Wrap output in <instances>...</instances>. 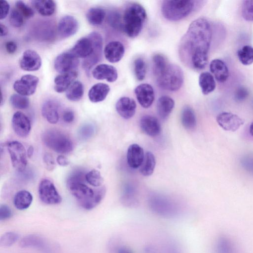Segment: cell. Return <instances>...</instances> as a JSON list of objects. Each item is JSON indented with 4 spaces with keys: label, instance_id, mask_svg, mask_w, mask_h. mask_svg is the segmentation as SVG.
<instances>
[{
    "label": "cell",
    "instance_id": "1",
    "mask_svg": "<svg viewBox=\"0 0 253 253\" xmlns=\"http://www.w3.org/2000/svg\"><path fill=\"white\" fill-rule=\"evenodd\" d=\"M211 37V27L207 19L199 18L194 20L179 44V56L183 64L197 70L204 69L208 62Z\"/></svg>",
    "mask_w": 253,
    "mask_h": 253
},
{
    "label": "cell",
    "instance_id": "2",
    "mask_svg": "<svg viewBox=\"0 0 253 253\" xmlns=\"http://www.w3.org/2000/svg\"><path fill=\"white\" fill-rule=\"evenodd\" d=\"M67 186L80 206L86 210L96 207L103 200L106 193L104 187L93 190L83 182H67Z\"/></svg>",
    "mask_w": 253,
    "mask_h": 253
},
{
    "label": "cell",
    "instance_id": "3",
    "mask_svg": "<svg viewBox=\"0 0 253 253\" xmlns=\"http://www.w3.org/2000/svg\"><path fill=\"white\" fill-rule=\"evenodd\" d=\"M153 71L158 85L165 90L177 91L183 84V73L177 65L168 62L159 68L153 69Z\"/></svg>",
    "mask_w": 253,
    "mask_h": 253
},
{
    "label": "cell",
    "instance_id": "4",
    "mask_svg": "<svg viewBox=\"0 0 253 253\" xmlns=\"http://www.w3.org/2000/svg\"><path fill=\"white\" fill-rule=\"evenodd\" d=\"M147 18L144 8L136 2L129 3L122 17V29L130 38L137 37L141 32Z\"/></svg>",
    "mask_w": 253,
    "mask_h": 253
},
{
    "label": "cell",
    "instance_id": "5",
    "mask_svg": "<svg viewBox=\"0 0 253 253\" xmlns=\"http://www.w3.org/2000/svg\"><path fill=\"white\" fill-rule=\"evenodd\" d=\"M198 1L192 0H164L161 6L162 14L169 21L181 20L195 9Z\"/></svg>",
    "mask_w": 253,
    "mask_h": 253
},
{
    "label": "cell",
    "instance_id": "6",
    "mask_svg": "<svg viewBox=\"0 0 253 253\" xmlns=\"http://www.w3.org/2000/svg\"><path fill=\"white\" fill-rule=\"evenodd\" d=\"M42 139L46 146L58 153L67 154L73 149V144L70 138L57 129L45 130L42 135Z\"/></svg>",
    "mask_w": 253,
    "mask_h": 253
},
{
    "label": "cell",
    "instance_id": "7",
    "mask_svg": "<svg viewBox=\"0 0 253 253\" xmlns=\"http://www.w3.org/2000/svg\"><path fill=\"white\" fill-rule=\"evenodd\" d=\"M88 37L92 42L93 48L91 54L83 62V67L87 74L92 67L101 60L103 47V39L99 33L93 32Z\"/></svg>",
    "mask_w": 253,
    "mask_h": 253
},
{
    "label": "cell",
    "instance_id": "8",
    "mask_svg": "<svg viewBox=\"0 0 253 253\" xmlns=\"http://www.w3.org/2000/svg\"><path fill=\"white\" fill-rule=\"evenodd\" d=\"M7 149L13 167L18 171H22L27 164V152L24 146L17 141L10 142Z\"/></svg>",
    "mask_w": 253,
    "mask_h": 253
},
{
    "label": "cell",
    "instance_id": "9",
    "mask_svg": "<svg viewBox=\"0 0 253 253\" xmlns=\"http://www.w3.org/2000/svg\"><path fill=\"white\" fill-rule=\"evenodd\" d=\"M40 199L47 205H56L62 201V198L57 191L54 184L49 179H43L39 186Z\"/></svg>",
    "mask_w": 253,
    "mask_h": 253
},
{
    "label": "cell",
    "instance_id": "10",
    "mask_svg": "<svg viewBox=\"0 0 253 253\" xmlns=\"http://www.w3.org/2000/svg\"><path fill=\"white\" fill-rule=\"evenodd\" d=\"M39 82V79L37 77L30 74L25 75L14 82L13 89L19 94L29 96L36 91Z\"/></svg>",
    "mask_w": 253,
    "mask_h": 253
},
{
    "label": "cell",
    "instance_id": "11",
    "mask_svg": "<svg viewBox=\"0 0 253 253\" xmlns=\"http://www.w3.org/2000/svg\"><path fill=\"white\" fill-rule=\"evenodd\" d=\"M79 63L78 58L68 51L57 56L54 66L56 71L62 74L74 71Z\"/></svg>",
    "mask_w": 253,
    "mask_h": 253
},
{
    "label": "cell",
    "instance_id": "12",
    "mask_svg": "<svg viewBox=\"0 0 253 253\" xmlns=\"http://www.w3.org/2000/svg\"><path fill=\"white\" fill-rule=\"evenodd\" d=\"M216 121L224 130L232 132L238 129L245 123L238 115L227 112L219 113L216 117Z\"/></svg>",
    "mask_w": 253,
    "mask_h": 253
},
{
    "label": "cell",
    "instance_id": "13",
    "mask_svg": "<svg viewBox=\"0 0 253 253\" xmlns=\"http://www.w3.org/2000/svg\"><path fill=\"white\" fill-rule=\"evenodd\" d=\"M12 127L19 137H27L31 130V125L29 118L21 112H15L11 120Z\"/></svg>",
    "mask_w": 253,
    "mask_h": 253
},
{
    "label": "cell",
    "instance_id": "14",
    "mask_svg": "<svg viewBox=\"0 0 253 253\" xmlns=\"http://www.w3.org/2000/svg\"><path fill=\"white\" fill-rule=\"evenodd\" d=\"M20 68L27 71L38 70L42 65V59L40 55L31 49L25 50L20 61Z\"/></svg>",
    "mask_w": 253,
    "mask_h": 253
},
{
    "label": "cell",
    "instance_id": "15",
    "mask_svg": "<svg viewBox=\"0 0 253 253\" xmlns=\"http://www.w3.org/2000/svg\"><path fill=\"white\" fill-rule=\"evenodd\" d=\"M134 93L138 102L144 108L150 107L154 101V90L149 84L138 85L135 88Z\"/></svg>",
    "mask_w": 253,
    "mask_h": 253
},
{
    "label": "cell",
    "instance_id": "16",
    "mask_svg": "<svg viewBox=\"0 0 253 253\" xmlns=\"http://www.w3.org/2000/svg\"><path fill=\"white\" fill-rule=\"evenodd\" d=\"M79 29V23L73 16L65 15L59 20L57 31L62 38H66L75 34Z\"/></svg>",
    "mask_w": 253,
    "mask_h": 253
},
{
    "label": "cell",
    "instance_id": "17",
    "mask_svg": "<svg viewBox=\"0 0 253 253\" xmlns=\"http://www.w3.org/2000/svg\"><path fill=\"white\" fill-rule=\"evenodd\" d=\"M92 75L94 78L98 80H105L112 83L116 81L118 78V72L115 67L112 65L101 64L95 67Z\"/></svg>",
    "mask_w": 253,
    "mask_h": 253
},
{
    "label": "cell",
    "instance_id": "18",
    "mask_svg": "<svg viewBox=\"0 0 253 253\" xmlns=\"http://www.w3.org/2000/svg\"><path fill=\"white\" fill-rule=\"evenodd\" d=\"M136 104L135 100L128 97L120 98L116 103V109L122 118L129 119L135 113Z\"/></svg>",
    "mask_w": 253,
    "mask_h": 253
},
{
    "label": "cell",
    "instance_id": "19",
    "mask_svg": "<svg viewBox=\"0 0 253 253\" xmlns=\"http://www.w3.org/2000/svg\"><path fill=\"white\" fill-rule=\"evenodd\" d=\"M106 59L111 63L120 61L125 53L123 44L119 41H112L109 42L104 50Z\"/></svg>",
    "mask_w": 253,
    "mask_h": 253
},
{
    "label": "cell",
    "instance_id": "20",
    "mask_svg": "<svg viewBox=\"0 0 253 253\" xmlns=\"http://www.w3.org/2000/svg\"><path fill=\"white\" fill-rule=\"evenodd\" d=\"M140 126L146 134L154 137L158 136L161 131V126L157 118L145 115L140 120Z\"/></svg>",
    "mask_w": 253,
    "mask_h": 253
},
{
    "label": "cell",
    "instance_id": "21",
    "mask_svg": "<svg viewBox=\"0 0 253 253\" xmlns=\"http://www.w3.org/2000/svg\"><path fill=\"white\" fill-rule=\"evenodd\" d=\"M93 48L92 42L87 36L86 38H83L79 40L69 51L77 58H86L91 54Z\"/></svg>",
    "mask_w": 253,
    "mask_h": 253
},
{
    "label": "cell",
    "instance_id": "22",
    "mask_svg": "<svg viewBox=\"0 0 253 253\" xmlns=\"http://www.w3.org/2000/svg\"><path fill=\"white\" fill-rule=\"evenodd\" d=\"M144 153L143 148L137 144L130 145L127 149L126 158L128 166L132 169L140 167L144 159Z\"/></svg>",
    "mask_w": 253,
    "mask_h": 253
},
{
    "label": "cell",
    "instance_id": "23",
    "mask_svg": "<svg viewBox=\"0 0 253 253\" xmlns=\"http://www.w3.org/2000/svg\"><path fill=\"white\" fill-rule=\"evenodd\" d=\"M214 253H239L236 245L229 236L222 235L216 240Z\"/></svg>",
    "mask_w": 253,
    "mask_h": 253
},
{
    "label": "cell",
    "instance_id": "24",
    "mask_svg": "<svg viewBox=\"0 0 253 253\" xmlns=\"http://www.w3.org/2000/svg\"><path fill=\"white\" fill-rule=\"evenodd\" d=\"M210 69L216 80L220 83L225 82L229 76L227 66L220 59L212 60L210 63Z\"/></svg>",
    "mask_w": 253,
    "mask_h": 253
},
{
    "label": "cell",
    "instance_id": "25",
    "mask_svg": "<svg viewBox=\"0 0 253 253\" xmlns=\"http://www.w3.org/2000/svg\"><path fill=\"white\" fill-rule=\"evenodd\" d=\"M75 71L62 74L56 76L54 80V89L58 93H62L69 88L77 77Z\"/></svg>",
    "mask_w": 253,
    "mask_h": 253
},
{
    "label": "cell",
    "instance_id": "26",
    "mask_svg": "<svg viewBox=\"0 0 253 253\" xmlns=\"http://www.w3.org/2000/svg\"><path fill=\"white\" fill-rule=\"evenodd\" d=\"M42 114L50 124H56L59 120L57 103L52 100H48L45 101L42 107Z\"/></svg>",
    "mask_w": 253,
    "mask_h": 253
},
{
    "label": "cell",
    "instance_id": "27",
    "mask_svg": "<svg viewBox=\"0 0 253 253\" xmlns=\"http://www.w3.org/2000/svg\"><path fill=\"white\" fill-rule=\"evenodd\" d=\"M109 86L104 83L94 84L89 89L88 93L90 101L97 103L103 101L110 91Z\"/></svg>",
    "mask_w": 253,
    "mask_h": 253
},
{
    "label": "cell",
    "instance_id": "28",
    "mask_svg": "<svg viewBox=\"0 0 253 253\" xmlns=\"http://www.w3.org/2000/svg\"><path fill=\"white\" fill-rule=\"evenodd\" d=\"M174 106V101L169 96L164 95L160 97L157 103L158 115L162 119H167L171 113Z\"/></svg>",
    "mask_w": 253,
    "mask_h": 253
},
{
    "label": "cell",
    "instance_id": "29",
    "mask_svg": "<svg viewBox=\"0 0 253 253\" xmlns=\"http://www.w3.org/2000/svg\"><path fill=\"white\" fill-rule=\"evenodd\" d=\"M33 199V196L30 192L25 190H20L14 196V205L19 210H26L31 205Z\"/></svg>",
    "mask_w": 253,
    "mask_h": 253
},
{
    "label": "cell",
    "instance_id": "30",
    "mask_svg": "<svg viewBox=\"0 0 253 253\" xmlns=\"http://www.w3.org/2000/svg\"><path fill=\"white\" fill-rule=\"evenodd\" d=\"M199 84L203 94L207 95L215 88L216 83L212 75L209 72L202 73L199 77Z\"/></svg>",
    "mask_w": 253,
    "mask_h": 253
},
{
    "label": "cell",
    "instance_id": "31",
    "mask_svg": "<svg viewBox=\"0 0 253 253\" xmlns=\"http://www.w3.org/2000/svg\"><path fill=\"white\" fill-rule=\"evenodd\" d=\"M33 5L41 15L44 16L52 15L55 12V3L52 0H35Z\"/></svg>",
    "mask_w": 253,
    "mask_h": 253
},
{
    "label": "cell",
    "instance_id": "32",
    "mask_svg": "<svg viewBox=\"0 0 253 253\" xmlns=\"http://www.w3.org/2000/svg\"><path fill=\"white\" fill-rule=\"evenodd\" d=\"M181 121L182 126L187 129H194L197 125L196 117L193 109L190 106L183 107L181 114Z\"/></svg>",
    "mask_w": 253,
    "mask_h": 253
},
{
    "label": "cell",
    "instance_id": "33",
    "mask_svg": "<svg viewBox=\"0 0 253 253\" xmlns=\"http://www.w3.org/2000/svg\"><path fill=\"white\" fill-rule=\"evenodd\" d=\"M155 166L156 159L154 155L151 152L148 151L145 153L139 171L144 176H150L153 173Z\"/></svg>",
    "mask_w": 253,
    "mask_h": 253
},
{
    "label": "cell",
    "instance_id": "34",
    "mask_svg": "<svg viewBox=\"0 0 253 253\" xmlns=\"http://www.w3.org/2000/svg\"><path fill=\"white\" fill-rule=\"evenodd\" d=\"M105 11L98 7H92L87 12L86 17L88 22L92 25L98 26L101 25L105 17Z\"/></svg>",
    "mask_w": 253,
    "mask_h": 253
},
{
    "label": "cell",
    "instance_id": "35",
    "mask_svg": "<svg viewBox=\"0 0 253 253\" xmlns=\"http://www.w3.org/2000/svg\"><path fill=\"white\" fill-rule=\"evenodd\" d=\"M84 92V86L82 83L80 81H76L67 89L66 96L70 101H77L82 98Z\"/></svg>",
    "mask_w": 253,
    "mask_h": 253
},
{
    "label": "cell",
    "instance_id": "36",
    "mask_svg": "<svg viewBox=\"0 0 253 253\" xmlns=\"http://www.w3.org/2000/svg\"><path fill=\"white\" fill-rule=\"evenodd\" d=\"M19 245L22 248H41L44 245V240L42 238L37 235H29L23 238Z\"/></svg>",
    "mask_w": 253,
    "mask_h": 253
},
{
    "label": "cell",
    "instance_id": "37",
    "mask_svg": "<svg viewBox=\"0 0 253 253\" xmlns=\"http://www.w3.org/2000/svg\"><path fill=\"white\" fill-rule=\"evenodd\" d=\"M237 56L242 64H252L253 63V47L249 45H244L238 50Z\"/></svg>",
    "mask_w": 253,
    "mask_h": 253
},
{
    "label": "cell",
    "instance_id": "38",
    "mask_svg": "<svg viewBox=\"0 0 253 253\" xmlns=\"http://www.w3.org/2000/svg\"><path fill=\"white\" fill-rule=\"evenodd\" d=\"M10 102L15 108L18 109H27L29 105V99L25 96L14 94L10 96Z\"/></svg>",
    "mask_w": 253,
    "mask_h": 253
},
{
    "label": "cell",
    "instance_id": "39",
    "mask_svg": "<svg viewBox=\"0 0 253 253\" xmlns=\"http://www.w3.org/2000/svg\"><path fill=\"white\" fill-rule=\"evenodd\" d=\"M134 71L137 80L141 81L145 79L146 74V65L143 59L138 58L135 60Z\"/></svg>",
    "mask_w": 253,
    "mask_h": 253
},
{
    "label": "cell",
    "instance_id": "40",
    "mask_svg": "<svg viewBox=\"0 0 253 253\" xmlns=\"http://www.w3.org/2000/svg\"><path fill=\"white\" fill-rule=\"evenodd\" d=\"M85 180L94 187H99L103 182V178L100 172L95 169L86 173Z\"/></svg>",
    "mask_w": 253,
    "mask_h": 253
},
{
    "label": "cell",
    "instance_id": "41",
    "mask_svg": "<svg viewBox=\"0 0 253 253\" xmlns=\"http://www.w3.org/2000/svg\"><path fill=\"white\" fill-rule=\"evenodd\" d=\"M19 235L14 232H7L4 233L0 238V246L7 247L12 246L19 239Z\"/></svg>",
    "mask_w": 253,
    "mask_h": 253
},
{
    "label": "cell",
    "instance_id": "42",
    "mask_svg": "<svg viewBox=\"0 0 253 253\" xmlns=\"http://www.w3.org/2000/svg\"><path fill=\"white\" fill-rule=\"evenodd\" d=\"M241 12L245 20L253 22V0L243 1Z\"/></svg>",
    "mask_w": 253,
    "mask_h": 253
},
{
    "label": "cell",
    "instance_id": "43",
    "mask_svg": "<svg viewBox=\"0 0 253 253\" xmlns=\"http://www.w3.org/2000/svg\"><path fill=\"white\" fill-rule=\"evenodd\" d=\"M16 8L26 18H30L34 15V11L29 6L22 0H18L15 2Z\"/></svg>",
    "mask_w": 253,
    "mask_h": 253
},
{
    "label": "cell",
    "instance_id": "44",
    "mask_svg": "<svg viewBox=\"0 0 253 253\" xmlns=\"http://www.w3.org/2000/svg\"><path fill=\"white\" fill-rule=\"evenodd\" d=\"M107 20L112 27L117 29H122V19L118 12H110L108 15Z\"/></svg>",
    "mask_w": 253,
    "mask_h": 253
},
{
    "label": "cell",
    "instance_id": "45",
    "mask_svg": "<svg viewBox=\"0 0 253 253\" xmlns=\"http://www.w3.org/2000/svg\"><path fill=\"white\" fill-rule=\"evenodd\" d=\"M9 21L13 26L20 27L23 24L24 17L16 8L13 9L10 14Z\"/></svg>",
    "mask_w": 253,
    "mask_h": 253
},
{
    "label": "cell",
    "instance_id": "46",
    "mask_svg": "<svg viewBox=\"0 0 253 253\" xmlns=\"http://www.w3.org/2000/svg\"><path fill=\"white\" fill-rule=\"evenodd\" d=\"M95 132V128L91 124H85L79 129V136L83 139H87L91 137Z\"/></svg>",
    "mask_w": 253,
    "mask_h": 253
},
{
    "label": "cell",
    "instance_id": "47",
    "mask_svg": "<svg viewBox=\"0 0 253 253\" xmlns=\"http://www.w3.org/2000/svg\"><path fill=\"white\" fill-rule=\"evenodd\" d=\"M241 164L246 170L253 174V155H248L243 158Z\"/></svg>",
    "mask_w": 253,
    "mask_h": 253
},
{
    "label": "cell",
    "instance_id": "48",
    "mask_svg": "<svg viewBox=\"0 0 253 253\" xmlns=\"http://www.w3.org/2000/svg\"><path fill=\"white\" fill-rule=\"evenodd\" d=\"M12 215L11 209L6 205L2 204L0 206V220H5Z\"/></svg>",
    "mask_w": 253,
    "mask_h": 253
},
{
    "label": "cell",
    "instance_id": "49",
    "mask_svg": "<svg viewBox=\"0 0 253 253\" xmlns=\"http://www.w3.org/2000/svg\"><path fill=\"white\" fill-rule=\"evenodd\" d=\"M10 9V5L6 0L0 1V19H4L8 15Z\"/></svg>",
    "mask_w": 253,
    "mask_h": 253
},
{
    "label": "cell",
    "instance_id": "50",
    "mask_svg": "<svg viewBox=\"0 0 253 253\" xmlns=\"http://www.w3.org/2000/svg\"><path fill=\"white\" fill-rule=\"evenodd\" d=\"M248 95V91L246 88L240 87L238 88L235 93V99L238 101H242L246 99Z\"/></svg>",
    "mask_w": 253,
    "mask_h": 253
},
{
    "label": "cell",
    "instance_id": "51",
    "mask_svg": "<svg viewBox=\"0 0 253 253\" xmlns=\"http://www.w3.org/2000/svg\"><path fill=\"white\" fill-rule=\"evenodd\" d=\"M43 161L47 169L51 170L54 168L55 162L52 156L49 153H45L43 156Z\"/></svg>",
    "mask_w": 253,
    "mask_h": 253
},
{
    "label": "cell",
    "instance_id": "52",
    "mask_svg": "<svg viewBox=\"0 0 253 253\" xmlns=\"http://www.w3.org/2000/svg\"><path fill=\"white\" fill-rule=\"evenodd\" d=\"M63 121L66 123H72L75 118L74 112L70 110H67L64 112L62 116Z\"/></svg>",
    "mask_w": 253,
    "mask_h": 253
},
{
    "label": "cell",
    "instance_id": "53",
    "mask_svg": "<svg viewBox=\"0 0 253 253\" xmlns=\"http://www.w3.org/2000/svg\"><path fill=\"white\" fill-rule=\"evenodd\" d=\"M5 48L8 53L12 54L16 51L17 45L14 42L9 41L5 44Z\"/></svg>",
    "mask_w": 253,
    "mask_h": 253
},
{
    "label": "cell",
    "instance_id": "54",
    "mask_svg": "<svg viewBox=\"0 0 253 253\" xmlns=\"http://www.w3.org/2000/svg\"><path fill=\"white\" fill-rule=\"evenodd\" d=\"M56 162L61 166L65 167L69 164L68 159L63 155H59L56 158Z\"/></svg>",
    "mask_w": 253,
    "mask_h": 253
},
{
    "label": "cell",
    "instance_id": "55",
    "mask_svg": "<svg viewBox=\"0 0 253 253\" xmlns=\"http://www.w3.org/2000/svg\"><path fill=\"white\" fill-rule=\"evenodd\" d=\"M116 253H133L131 249L124 246H120L117 247Z\"/></svg>",
    "mask_w": 253,
    "mask_h": 253
},
{
    "label": "cell",
    "instance_id": "56",
    "mask_svg": "<svg viewBox=\"0 0 253 253\" xmlns=\"http://www.w3.org/2000/svg\"><path fill=\"white\" fill-rule=\"evenodd\" d=\"M8 32L7 28L3 24L0 23V36L3 37L6 36Z\"/></svg>",
    "mask_w": 253,
    "mask_h": 253
},
{
    "label": "cell",
    "instance_id": "57",
    "mask_svg": "<svg viewBox=\"0 0 253 253\" xmlns=\"http://www.w3.org/2000/svg\"><path fill=\"white\" fill-rule=\"evenodd\" d=\"M33 153H34V148L32 146H30L28 148V149L27 150V157H28L29 158H31L32 156Z\"/></svg>",
    "mask_w": 253,
    "mask_h": 253
},
{
    "label": "cell",
    "instance_id": "58",
    "mask_svg": "<svg viewBox=\"0 0 253 253\" xmlns=\"http://www.w3.org/2000/svg\"><path fill=\"white\" fill-rule=\"evenodd\" d=\"M249 131L250 134L253 136V122L251 123L250 128H249Z\"/></svg>",
    "mask_w": 253,
    "mask_h": 253
}]
</instances>
